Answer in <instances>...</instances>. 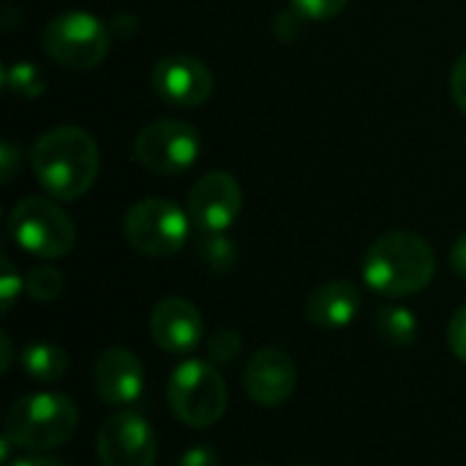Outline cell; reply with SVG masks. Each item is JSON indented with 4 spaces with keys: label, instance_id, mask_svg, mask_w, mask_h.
Returning <instances> with one entry per match:
<instances>
[{
    "label": "cell",
    "instance_id": "obj_1",
    "mask_svg": "<svg viewBox=\"0 0 466 466\" xmlns=\"http://www.w3.org/2000/svg\"><path fill=\"white\" fill-rule=\"evenodd\" d=\"M30 167L49 197L60 202H76L93 188L101 156L96 139L85 128L66 123L44 131L35 139L30 150Z\"/></svg>",
    "mask_w": 466,
    "mask_h": 466
},
{
    "label": "cell",
    "instance_id": "obj_2",
    "mask_svg": "<svg viewBox=\"0 0 466 466\" xmlns=\"http://www.w3.org/2000/svg\"><path fill=\"white\" fill-rule=\"evenodd\" d=\"M437 270L431 246L415 232H388L371 243L363 259V281L382 298H410L423 292Z\"/></svg>",
    "mask_w": 466,
    "mask_h": 466
},
{
    "label": "cell",
    "instance_id": "obj_3",
    "mask_svg": "<svg viewBox=\"0 0 466 466\" xmlns=\"http://www.w3.org/2000/svg\"><path fill=\"white\" fill-rule=\"evenodd\" d=\"M76 423H79V412L68 396L33 393L8 407L3 437L19 451L41 453L71 440Z\"/></svg>",
    "mask_w": 466,
    "mask_h": 466
},
{
    "label": "cell",
    "instance_id": "obj_4",
    "mask_svg": "<svg viewBox=\"0 0 466 466\" xmlns=\"http://www.w3.org/2000/svg\"><path fill=\"white\" fill-rule=\"evenodd\" d=\"M167 401L180 423L191 429H210L224 418L229 393L216 363L188 358L172 369Z\"/></svg>",
    "mask_w": 466,
    "mask_h": 466
},
{
    "label": "cell",
    "instance_id": "obj_5",
    "mask_svg": "<svg viewBox=\"0 0 466 466\" xmlns=\"http://www.w3.org/2000/svg\"><path fill=\"white\" fill-rule=\"evenodd\" d=\"M112 27H106L96 14L63 11L52 16L41 33L44 52L68 71H90L101 66L112 46Z\"/></svg>",
    "mask_w": 466,
    "mask_h": 466
},
{
    "label": "cell",
    "instance_id": "obj_6",
    "mask_svg": "<svg viewBox=\"0 0 466 466\" xmlns=\"http://www.w3.org/2000/svg\"><path fill=\"white\" fill-rule=\"evenodd\" d=\"M8 232L22 251L38 259H60L76 243L71 216L46 197H27L16 202L8 216Z\"/></svg>",
    "mask_w": 466,
    "mask_h": 466
},
{
    "label": "cell",
    "instance_id": "obj_7",
    "mask_svg": "<svg viewBox=\"0 0 466 466\" xmlns=\"http://www.w3.org/2000/svg\"><path fill=\"white\" fill-rule=\"evenodd\" d=\"M191 232V218L183 208L169 199L147 197L128 208L123 218V235L128 246L145 257L167 259L175 257Z\"/></svg>",
    "mask_w": 466,
    "mask_h": 466
},
{
    "label": "cell",
    "instance_id": "obj_8",
    "mask_svg": "<svg viewBox=\"0 0 466 466\" xmlns=\"http://www.w3.org/2000/svg\"><path fill=\"white\" fill-rule=\"evenodd\" d=\"M202 150L199 128L188 120H153L134 139V158L153 175H183L188 172Z\"/></svg>",
    "mask_w": 466,
    "mask_h": 466
},
{
    "label": "cell",
    "instance_id": "obj_9",
    "mask_svg": "<svg viewBox=\"0 0 466 466\" xmlns=\"http://www.w3.org/2000/svg\"><path fill=\"white\" fill-rule=\"evenodd\" d=\"M98 461L101 466L156 464V434L150 423L131 410L109 415L98 429Z\"/></svg>",
    "mask_w": 466,
    "mask_h": 466
},
{
    "label": "cell",
    "instance_id": "obj_10",
    "mask_svg": "<svg viewBox=\"0 0 466 466\" xmlns=\"http://www.w3.org/2000/svg\"><path fill=\"white\" fill-rule=\"evenodd\" d=\"M150 85L158 98L172 106L194 109L202 106L216 87L213 71L191 55H164L150 71Z\"/></svg>",
    "mask_w": 466,
    "mask_h": 466
},
{
    "label": "cell",
    "instance_id": "obj_11",
    "mask_svg": "<svg viewBox=\"0 0 466 466\" xmlns=\"http://www.w3.org/2000/svg\"><path fill=\"white\" fill-rule=\"evenodd\" d=\"M243 210V188L229 172H208L188 191V218L199 232H227Z\"/></svg>",
    "mask_w": 466,
    "mask_h": 466
},
{
    "label": "cell",
    "instance_id": "obj_12",
    "mask_svg": "<svg viewBox=\"0 0 466 466\" xmlns=\"http://www.w3.org/2000/svg\"><path fill=\"white\" fill-rule=\"evenodd\" d=\"M93 388L98 399L109 407L126 410L142 399L145 390V369L142 360L123 347L104 350L93 366Z\"/></svg>",
    "mask_w": 466,
    "mask_h": 466
},
{
    "label": "cell",
    "instance_id": "obj_13",
    "mask_svg": "<svg viewBox=\"0 0 466 466\" xmlns=\"http://www.w3.org/2000/svg\"><path fill=\"white\" fill-rule=\"evenodd\" d=\"M243 385L254 404L268 407V410L281 407L295 393V385H298L295 360L284 350H276V347L259 350L246 363Z\"/></svg>",
    "mask_w": 466,
    "mask_h": 466
},
{
    "label": "cell",
    "instance_id": "obj_14",
    "mask_svg": "<svg viewBox=\"0 0 466 466\" xmlns=\"http://www.w3.org/2000/svg\"><path fill=\"white\" fill-rule=\"evenodd\" d=\"M147 330L158 350L169 355H183L197 350V344L202 341V314L186 298H164L153 306Z\"/></svg>",
    "mask_w": 466,
    "mask_h": 466
},
{
    "label": "cell",
    "instance_id": "obj_15",
    "mask_svg": "<svg viewBox=\"0 0 466 466\" xmlns=\"http://www.w3.org/2000/svg\"><path fill=\"white\" fill-rule=\"evenodd\" d=\"M360 289L347 279H333L319 284L306 300V319L325 330H341L360 314Z\"/></svg>",
    "mask_w": 466,
    "mask_h": 466
},
{
    "label": "cell",
    "instance_id": "obj_16",
    "mask_svg": "<svg viewBox=\"0 0 466 466\" xmlns=\"http://www.w3.org/2000/svg\"><path fill=\"white\" fill-rule=\"evenodd\" d=\"M19 366L33 382L52 385L60 382L68 371V355L52 341H33L19 352Z\"/></svg>",
    "mask_w": 466,
    "mask_h": 466
},
{
    "label": "cell",
    "instance_id": "obj_17",
    "mask_svg": "<svg viewBox=\"0 0 466 466\" xmlns=\"http://www.w3.org/2000/svg\"><path fill=\"white\" fill-rule=\"evenodd\" d=\"M374 330L382 344L404 350L412 347L418 339V317L404 306H382L374 314Z\"/></svg>",
    "mask_w": 466,
    "mask_h": 466
},
{
    "label": "cell",
    "instance_id": "obj_18",
    "mask_svg": "<svg viewBox=\"0 0 466 466\" xmlns=\"http://www.w3.org/2000/svg\"><path fill=\"white\" fill-rule=\"evenodd\" d=\"M3 85L11 96L16 98H38L44 90H46V79L44 74L38 71L35 63L30 60H16V63H8L3 68Z\"/></svg>",
    "mask_w": 466,
    "mask_h": 466
},
{
    "label": "cell",
    "instance_id": "obj_19",
    "mask_svg": "<svg viewBox=\"0 0 466 466\" xmlns=\"http://www.w3.org/2000/svg\"><path fill=\"white\" fill-rule=\"evenodd\" d=\"M199 257L213 273H229L238 259V248L227 232H199Z\"/></svg>",
    "mask_w": 466,
    "mask_h": 466
},
{
    "label": "cell",
    "instance_id": "obj_20",
    "mask_svg": "<svg viewBox=\"0 0 466 466\" xmlns=\"http://www.w3.org/2000/svg\"><path fill=\"white\" fill-rule=\"evenodd\" d=\"M66 287V279L57 268L52 265H38L25 276V292L35 300V303H52L60 298Z\"/></svg>",
    "mask_w": 466,
    "mask_h": 466
},
{
    "label": "cell",
    "instance_id": "obj_21",
    "mask_svg": "<svg viewBox=\"0 0 466 466\" xmlns=\"http://www.w3.org/2000/svg\"><path fill=\"white\" fill-rule=\"evenodd\" d=\"M243 352V336L232 328H221L210 336L208 341V358L210 363H218V366H229L238 360V355Z\"/></svg>",
    "mask_w": 466,
    "mask_h": 466
},
{
    "label": "cell",
    "instance_id": "obj_22",
    "mask_svg": "<svg viewBox=\"0 0 466 466\" xmlns=\"http://www.w3.org/2000/svg\"><path fill=\"white\" fill-rule=\"evenodd\" d=\"M350 0H289V8H295L306 22H328L336 19Z\"/></svg>",
    "mask_w": 466,
    "mask_h": 466
},
{
    "label": "cell",
    "instance_id": "obj_23",
    "mask_svg": "<svg viewBox=\"0 0 466 466\" xmlns=\"http://www.w3.org/2000/svg\"><path fill=\"white\" fill-rule=\"evenodd\" d=\"M22 289H25L22 276L16 273L14 262L8 257H3L0 259V311L3 314H8L14 309V303L22 295Z\"/></svg>",
    "mask_w": 466,
    "mask_h": 466
},
{
    "label": "cell",
    "instance_id": "obj_24",
    "mask_svg": "<svg viewBox=\"0 0 466 466\" xmlns=\"http://www.w3.org/2000/svg\"><path fill=\"white\" fill-rule=\"evenodd\" d=\"M448 344H451L453 355L466 363V306H461V309L453 314V319H451V328H448Z\"/></svg>",
    "mask_w": 466,
    "mask_h": 466
},
{
    "label": "cell",
    "instance_id": "obj_25",
    "mask_svg": "<svg viewBox=\"0 0 466 466\" xmlns=\"http://www.w3.org/2000/svg\"><path fill=\"white\" fill-rule=\"evenodd\" d=\"M303 22H306V19H303L295 8H289L287 14H279V16H276V35H279L284 44H292V41L300 38Z\"/></svg>",
    "mask_w": 466,
    "mask_h": 466
},
{
    "label": "cell",
    "instance_id": "obj_26",
    "mask_svg": "<svg viewBox=\"0 0 466 466\" xmlns=\"http://www.w3.org/2000/svg\"><path fill=\"white\" fill-rule=\"evenodd\" d=\"M177 466H221V453L213 445H194L180 456Z\"/></svg>",
    "mask_w": 466,
    "mask_h": 466
},
{
    "label": "cell",
    "instance_id": "obj_27",
    "mask_svg": "<svg viewBox=\"0 0 466 466\" xmlns=\"http://www.w3.org/2000/svg\"><path fill=\"white\" fill-rule=\"evenodd\" d=\"M451 96H453L456 106L466 115V49L459 55V60L453 63V71H451Z\"/></svg>",
    "mask_w": 466,
    "mask_h": 466
},
{
    "label": "cell",
    "instance_id": "obj_28",
    "mask_svg": "<svg viewBox=\"0 0 466 466\" xmlns=\"http://www.w3.org/2000/svg\"><path fill=\"white\" fill-rule=\"evenodd\" d=\"M19 161H22L19 147L14 142H3L0 145V175H3V183H11L16 177Z\"/></svg>",
    "mask_w": 466,
    "mask_h": 466
},
{
    "label": "cell",
    "instance_id": "obj_29",
    "mask_svg": "<svg viewBox=\"0 0 466 466\" xmlns=\"http://www.w3.org/2000/svg\"><path fill=\"white\" fill-rule=\"evenodd\" d=\"M451 265H453V270L466 281V232L453 243V248H451Z\"/></svg>",
    "mask_w": 466,
    "mask_h": 466
},
{
    "label": "cell",
    "instance_id": "obj_30",
    "mask_svg": "<svg viewBox=\"0 0 466 466\" xmlns=\"http://www.w3.org/2000/svg\"><path fill=\"white\" fill-rule=\"evenodd\" d=\"M8 466H68L60 459H52V456H27V459H16Z\"/></svg>",
    "mask_w": 466,
    "mask_h": 466
},
{
    "label": "cell",
    "instance_id": "obj_31",
    "mask_svg": "<svg viewBox=\"0 0 466 466\" xmlns=\"http://www.w3.org/2000/svg\"><path fill=\"white\" fill-rule=\"evenodd\" d=\"M0 347H3V360H0V371L5 374V371L11 369V363H14V350H11V339H8V333H3V336H0Z\"/></svg>",
    "mask_w": 466,
    "mask_h": 466
}]
</instances>
